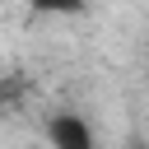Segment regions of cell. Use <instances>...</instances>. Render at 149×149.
<instances>
[{
    "label": "cell",
    "mask_w": 149,
    "mask_h": 149,
    "mask_svg": "<svg viewBox=\"0 0 149 149\" xmlns=\"http://www.w3.org/2000/svg\"><path fill=\"white\" fill-rule=\"evenodd\" d=\"M42 135H47V144L51 149H98V135H93V126H88V116L84 112H51L47 116V126H42Z\"/></svg>",
    "instance_id": "1"
},
{
    "label": "cell",
    "mask_w": 149,
    "mask_h": 149,
    "mask_svg": "<svg viewBox=\"0 0 149 149\" xmlns=\"http://www.w3.org/2000/svg\"><path fill=\"white\" fill-rule=\"evenodd\" d=\"M37 14H51V19H74L88 9V0H28Z\"/></svg>",
    "instance_id": "2"
}]
</instances>
